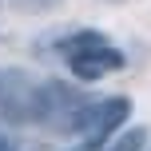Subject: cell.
I'll return each instance as SVG.
<instances>
[{
  "instance_id": "obj_1",
  "label": "cell",
  "mask_w": 151,
  "mask_h": 151,
  "mask_svg": "<svg viewBox=\"0 0 151 151\" xmlns=\"http://www.w3.org/2000/svg\"><path fill=\"white\" fill-rule=\"evenodd\" d=\"M56 111V88L24 68H0V119L44 123Z\"/></svg>"
},
{
  "instance_id": "obj_2",
  "label": "cell",
  "mask_w": 151,
  "mask_h": 151,
  "mask_svg": "<svg viewBox=\"0 0 151 151\" xmlns=\"http://www.w3.org/2000/svg\"><path fill=\"white\" fill-rule=\"evenodd\" d=\"M64 60L76 80H99V76L123 68V52L99 32H76L64 44Z\"/></svg>"
},
{
  "instance_id": "obj_3",
  "label": "cell",
  "mask_w": 151,
  "mask_h": 151,
  "mask_svg": "<svg viewBox=\"0 0 151 151\" xmlns=\"http://www.w3.org/2000/svg\"><path fill=\"white\" fill-rule=\"evenodd\" d=\"M131 115V99L127 96H111V99H96V104L83 107L80 123H76V131L83 135V143L88 147H99L111 131H119V123Z\"/></svg>"
},
{
  "instance_id": "obj_4",
  "label": "cell",
  "mask_w": 151,
  "mask_h": 151,
  "mask_svg": "<svg viewBox=\"0 0 151 151\" xmlns=\"http://www.w3.org/2000/svg\"><path fill=\"white\" fill-rule=\"evenodd\" d=\"M143 147H147V127H131V131H123L119 139H111L107 151H143Z\"/></svg>"
},
{
  "instance_id": "obj_5",
  "label": "cell",
  "mask_w": 151,
  "mask_h": 151,
  "mask_svg": "<svg viewBox=\"0 0 151 151\" xmlns=\"http://www.w3.org/2000/svg\"><path fill=\"white\" fill-rule=\"evenodd\" d=\"M16 8H24V12H44V8H52V4H60V0H12Z\"/></svg>"
},
{
  "instance_id": "obj_6",
  "label": "cell",
  "mask_w": 151,
  "mask_h": 151,
  "mask_svg": "<svg viewBox=\"0 0 151 151\" xmlns=\"http://www.w3.org/2000/svg\"><path fill=\"white\" fill-rule=\"evenodd\" d=\"M0 151H16V147H12V139H4V135H0Z\"/></svg>"
},
{
  "instance_id": "obj_7",
  "label": "cell",
  "mask_w": 151,
  "mask_h": 151,
  "mask_svg": "<svg viewBox=\"0 0 151 151\" xmlns=\"http://www.w3.org/2000/svg\"><path fill=\"white\" fill-rule=\"evenodd\" d=\"M80 151H96V147H88V143H80Z\"/></svg>"
}]
</instances>
